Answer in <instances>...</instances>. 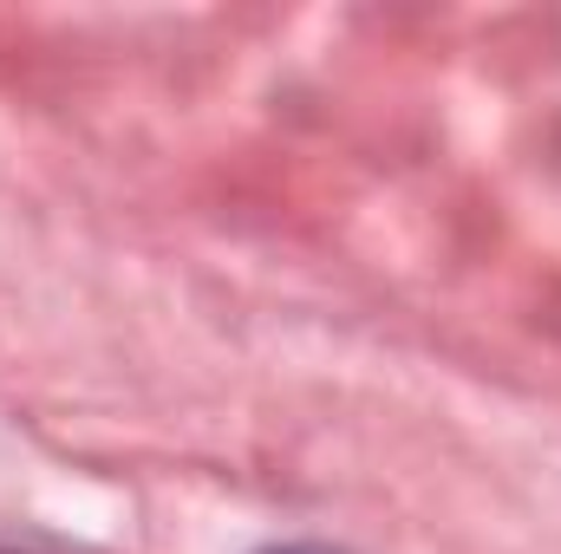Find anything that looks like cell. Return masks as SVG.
<instances>
[{"label": "cell", "instance_id": "6da1fadb", "mask_svg": "<svg viewBox=\"0 0 561 554\" xmlns=\"http://www.w3.org/2000/svg\"><path fill=\"white\" fill-rule=\"evenodd\" d=\"M262 554H340V549H320V542H287V549H262Z\"/></svg>", "mask_w": 561, "mask_h": 554}]
</instances>
